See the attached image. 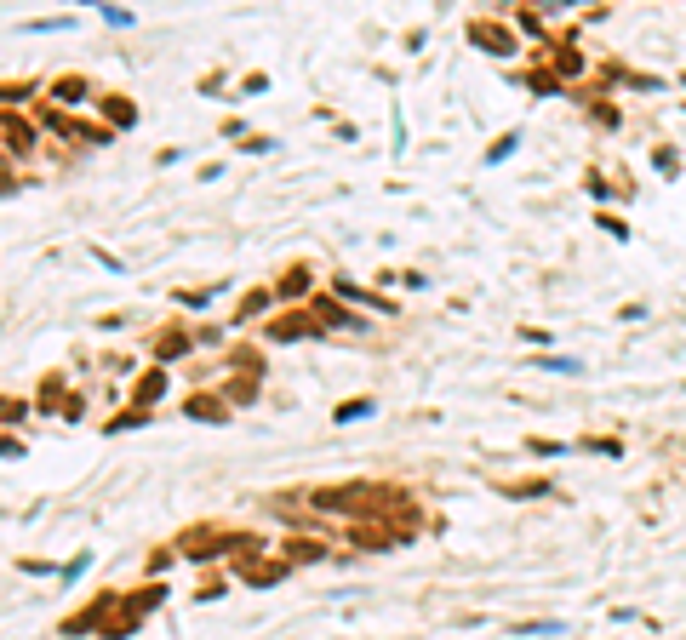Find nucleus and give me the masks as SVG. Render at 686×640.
I'll return each instance as SVG.
<instances>
[{"instance_id":"bb28decb","label":"nucleus","mask_w":686,"mask_h":640,"mask_svg":"<svg viewBox=\"0 0 686 640\" xmlns=\"http://www.w3.org/2000/svg\"><path fill=\"white\" fill-rule=\"evenodd\" d=\"M521 80L532 86V92H544V98L549 92H561V75H549V69H532V75H521Z\"/></svg>"},{"instance_id":"c85d7f7f","label":"nucleus","mask_w":686,"mask_h":640,"mask_svg":"<svg viewBox=\"0 0 686 640\" xmlns=\"http://www.w3.org/2000/svg\"><path fill=\"white\" fill-rule=\"evenodd\" d=\"M63 400H69V395H63V378L52 372V378L41 383V406H63Z\"/></svg>"},{"instance_id":"6e6552de","label":"nucleus","mask_w":686,"mask_h":640,"mask_svg":"<svg viewBox=\"0 0 686 640\" xmlns=\"http://www.w3.org/2000/svg\"><path fill=\"white\" fill-rule=\"evenodd\" d=\"M275 298H315V269H309V263H292V269H286L281 280H275Z\"/></svg>"},{"instance_id":"0eeeda50","label":"nucleus","mask_w":686,"mask_h":640,"mask_svg":"<svg viewBox=\"0 0 686 640\" xmlns=\"http://www.w3.org/2000/svg\"><path fill=\"white\" fill-rule=\"evenodd\" d=\"M349 543H355V549H401L406 532H389V526H366V520H355V526H349Z\"/></svg>"},{"instance_id":"ddd939ff","label":"nucleus","mask_w":686,"mask_h":640,"mask_svg":"<svg viewBox=\"0 0 686 640\" xmlns=\"http://www.w3.org/2000/svg\"><path fill=\"white\" fill-rule=\"evenodd\" d=\"M0 138H6V149H12V155H29V149H35V126H29V120L0 115Z\"/></svg>"},{"instance_id":"393cba45","label":"nucleus","mask_w":686,"mask_h":640,"mask_svg":"<svg viewBox=\"0 0 686 640\" xmlns=\"http://www.w3.org/2000/svg\"><path fill=\"white\" fill-rule=\"evenodd\" d=\"M555 69H561V75H578V69H584V52H578V46H555Z\"/></svg>"},{"instance_id":"4468645a","label":"nucleus","mask_w":686,"mask_h":640,"mask_svg":"<svg viewBox=\"0 0 686 640\" xmlns=\"http://www.w3.org/2000/svg\"><path fill=\"white\" fill-rule=\"evenodd\" d=\"M46 92H52V103H86L92 80H86V75H58L52 86H46Z\"/></svg>"},{"instance_id":"f03ea898","label":"nucleus","mask_w":686,"mask_h":640,"mask_svg":"<svg viewBox=\"0 0 686 640\" xmlns=\"http://www.w3.org/2000/svg\"><path fill=\"white\" fill-rule=\"evenodd\" d=\"M115 612H121V595H115V589H98V595L86 600L75 618H63V635H98Z\"/></svg>"},{"instance_id":"4c0bfd02","label":"nucleus","mask_w":686,"mask_h":640,"mask_svg":"<svg viewBox=\"0 0 686 640\" xmlns=\"http://www.w3.org/2000/svg\"><path fill=\"white\" fill-rule=\"evenodd\" d=\"M178 303H189V309H206V303H212V286H189V292H178Z\"/></svg>"},{"instance_id":"ea45409f","label":"nucleus","mask_w":686,"mask_h":640,"mask_svg":"<svg viewBox=\"0 0 686 640\" xmlns=\"http://www.w3.org/2000/svg\"><path fill=\"white\" fill-rule=\"evenodd\" d=\"M81 412H86V400H81V395H69V400H63V406H58V418H69V423L81 418Z\"/></svg>"},{"instance_id":"2f4dec72","label":"nucleus","mask_w":686,"mask_h":640,"mask_svg":"<svg viewBox=\"0 0 686 640\" xmlns=\"http://www.w3.org/2000/svg\"><path fill=\"white\" fill-rule=\"evenodd\" d=\"M29 418V400H0V423H23Z\"/></svg>"},{"instance_id":"473e14b6","label":"nucleus","mask_w":686,"mask_h":640,"mask_svg":"<svg viewBox=\"0 0 686 640\" xmlns=\"http://www.w3.org/2000/svg\"><path fill=\"white\" fill-rule=\"evenodd\" d=\"M172 560H178V549H172V543H166V549H155V555H149V578H161Z\"/></svg>"},{"instance_id":"b1692460","label":"nucleus","mask_w":686,"mask_h":640,"mask_svg":"<svg viewBox=\"0 0 686 640\" xmlns=\"http://www.w3.org/2000/svg\"><path fill=\"white\" fill-rule=\"evenodd\" d=\"M143 423H149V412H143V406H126V412H115L103 429H109V435H121V429H143Z\"/></svg>"},{"instance_id":"f8f14e48","label":"nucleus","mask_w":686,"mask_h":640,"mask_svg":"<svg viewBox=\"0 0 686 640\" xmlns=\"http://www.w3.org/2000/svg\"><path fill=\"white\" fill-rule=\"evenodd\" d=\"M326 555H332V549H326L321 538H292V543L281 549L286 566H315V560H326Z\"/></svg>"},{"instance_id":"5701e85b","label":"nucleus","mask_w":686,"mask_h":640,"mask_svg":"<svg viewBox=\"0 0 686 640\" xmlns=\"http://www.w3.org/2000/svg\"><path fill=\"white\" fill-rule=\"evenodd\" d=\"M229 360H235V372H246V378H258V372H263V355H258V349H246V343H235Z\"/></svg>"},{"instance_id":"7c9ffc66","label":"nucleus","mask_w":686,"mask_h":640,"mask_svg":"<svg viewBox=\"0 0 686 640\" xmlns=\"http://www.w3.org/2000/svg\"><path fill=\"white\" fill-rule=\"evenodd\" d=\"M589 452H601V458H618L624 452V440H612V435H595V440H584Z\"/></svg>"},{"instance_id":"412c9836","label":"nucleus","mask_w":686,"mask_h":640,"mask_svg":"<svg viewBox=\"0 0 686 640\" xmlns=\"http://www.w3.org/2000/svg\"><path fill=\"white\" fill-rule=\"evenodd\" d=\"M372 406H378V400H372V395L338 400V412H332V418H338V423H361V418H372Z\"/></svg>"},{"instance_id":"4be33fe9","label":"nucleus","mask_w":686,"mask_h":640,"mask_svg":"<svg viewBox=\"0 0 686 640\" xmlns=\"http://www.w3.org/2000/svg\"><path fill=\"white\" fill-rule=\"evenodd\" d=\"M35 92H41L35 80H6V86H0V109H18V103H29Z\"/></svg>"},{"instance_id":"20e7f679","label":"nucleus","mask_w":686,"mask_h":640,"mask_svg":"<svg viewBox=\"0 0 686 640\" xmlns=\"http://www.w3.org/2000/svg\"><path fill=\"white\" fill-rule=\"evenodd\" d=\"M286 572H292V566H286V560H263V549H246V555H235V578L252 583V589H275Z\"/></svg>"},{"instance_id":"a19ab883","label":"nucleus","mask_w":686,"mask_h":640,"mask_svg":"<svg viewBox=\"0 0 686 640\" xmlns=\"http://www.w3.org/2000/svg\"><path fill=\"white\" fill-rule=\"evenodd\" d=\"M538 366H544V372H578V360H555V355H544Z\"/></svg>"},{"instance_id":"9d476101","label":"nucleus","mask_w":686,"mask_h":640,"mask_svg":"<svg viewBox=\"0 0 686 640\" xmlns=\"http://www.w3.org/2000/svg\"><path fill=\"white\" fill-rule=\"evenodd\" d=\"M46 126L63 132V138H75V143H115L109 126H81V120H69V115H46Z\"/></svg>"},{"instance_id":"6ab92c4d","label":"nucleus","mask_w":686,"mask_h":640,"mask_svg":"<svg viewBox=\"0 0 686 640\" xmlns=\"http://www.w3.org/2000/svg\"><path fill=\"white\" fill-rule=\"evenodd\" d=\"M258 389H263V378H229L223 383V400H229V406H252V400H258Z\"/></svg>"},{"instance_id":"39448f33","label":"nucleus","mask_w":686,"mask_h":640,"mask_svg":"<svg viewBox=\"0 0 686 640\" xmlns=\"http://www.w3.org/2000/svg\"><path fill=\"white\" fill-rule=\"evenodd\" d=\"M309 315H315V326H321V332H332V326H343V332H361V326H366L355 309H343V298H309Z\"/></svg>"},{"instance_id":"423d86ee","label":"nucleus","mask_w":686,"mask_h":640,"mask_svg":"<svg viewBox=\"0 0 686 640\" xmlns=\"http://www.w3.org/2000/svg\"><path fill=\"white\" fill-rule=\"evenodd\" d=\"M469 40H475V46H486L492 58H515V35H509L504 23H492V18H475V23H469Z\"/></svg>"},{"instance_id":"37998d69","label":"nucleus","mask_w":686,"mask_h":640,"mask_svg":"<svg viewBox=\"0 0 686 640\" xmlns=\"http://www.w3.org/2000/svg\"><path fill=\"white\" fill-rule=\"evenodd\" d=\"M0 458H23V440H12V435H0Z\"/></svg>"},{"instance_id":"e433bc0d","label":"nucleus","mask_w":686,"mask_h":640,"mask_svg":"<svg viewBox=\"0 0 686 640\" xmlns=\"http://www.w3.org/2000/svg\"><path fill=\"white\" fill-rule=\"evenodd\" d=\"M86 566H92V555H75L69 566H58V578H63V583H75V578L86 572Z\"/></svg>"},{"instance_id":"58836bf2","label":"nucleus","mask_w":686,"mask_h":640,"mask_svg":"<svg viewBox=\"0 0 686 640\" xmlns=\"http://www.w3.org/2000/svg\"><path fill=\"white\" fill-rule=\"evenodd\" d=\"M595 223H601L606 235H618V240H629V223H624V218H612V212H601V218H595Z\"/></svg>"},{"instance_id":"a878e982","label":"nucleus","mask_w":686,"mask_h":640,"mask_svg":"<svg viewBox=\"0 0 686 640\" xmlns=\"http://www.w3.org/2000/svg\"><path fill=\"white\" fill-rule=\"evenodd\" d=\"M526 452H532V458H566L572 446H566V440H526Z\"/></svg>"},{"instance_id":"f257e3e1","label":"nucleus","mask_w":686,"mask_h":640,"mask_svg":"<svg viewBox=\"0 0 686 640\" xmlns=\"http://www.w3.org/2000/svg\"><path fill=\"white\" fill-rule=\"evenodd\" d=\"M172 549H178V560H218V555H246V549H258V538L229 532V526H189Z\"/></svg>"},{"instance_id":"dca6fc26","label":"nucleus","mask_w":686,"mask_h":640,"mask_svg":"<svg viewBox=\"0 0 686 640\" xmlns=\"http://www.w3.org/2000/svg\"><path fill=\"white\" fill-rule=\"evenodd\" d=\"M161 395H166V372L155 366V372H143V378H138V389H132V406H143V412H149Z\"/></svg>"},{"instance_id":"c756f323","label":"nucleus","mask_w":686,"mask_h":640,"mask_svg":"<svg viewBox=\"0 0 686 640\" xmlns=\"http://www.w3.org/2000/svg\"><path fill=\"white\" fill-rule=\"evenodd\" d=\"M515 143H521V132H504V138L486 149V160H509V155H515Z\"/></svg>"},{"instance_id":"79ce46f5","label":"nucleus","mask_w":686,"mask_h":640,"mask_svg":"<svg viewBox=\"0 0 686 640\" xmlns=\"http://www.w3.org/2000/svg\"><path fill=\"white\" fill-rule=\"evenodd\" d=\"M223 595V578H201V595H195V600H218Z\"/></svg>"},{"instance_id":"a211bd4d","label":"nucleus","mask_w":686,"mask_h":640,"mask_svg":"<svg viewBox=\"0 0 686 640\" xmlns=\"http://www.w3.org/2000/svg\"><path fill=\"white\" fill-rule=\"evenodd\" d=\"M166 600V583H143V589H132V595H126V606H132V612H138V618H149V612H155V606H161Z\"/></svg>"},{"instance_id":"7ed1b4c3","label":"nucleus","mask_w":686,"mask_h":640,"mask_svg":"<svg viewBox=\"0 0 686 640\" xmlns=\"http://www.w3.org/2000/svg\"><path fill=\"white\" fill-rule=\"evenodd\" d=\"M263 338L269 343H303V338H321V326L309 309H281V315L263 320Z\"/></svg>"},{"instance_id":"1a4fd4ad","label":"nucleus","mask_w":686,"mask_h":640,"mask_svg":"<svg viewBox=\"0 0 686 640\" xmlns=\"http://www.w3.org/2000/svg\"><path fill=\"white\" fill-rule=\"evenodd\" d=\"M189 349H195V332H183V326H161V332H155V360H183L189 355Z\"/></svg>"},{"instance_id":"9b49d317","label":"nucleus","mask_w":686,"mask_h":640,"mask_svg":"<svg viewBox=\"0 0 686 640\" xmlns=\"http://www.w3.org/2000/svg\"><path fill=\"white\" fill-rule=\"evenodd\" d=\"M183 412H189L195 423H229V400L223 395H189L183 400Z\"/></svg>"},{"instance_id":"cd10ccee","label":"nucleus","mask_w":686,"mask_h":640,"mask_svg":"<svg viewBox=\"0 0 686 640\" xmlns=\"http://www.w3.org/2000/svg\"><path fill=\"white\" fill-rule=\"evenodd\" d=\"M589 120H595V126H618L624 115H618V103H601V98H595V103H589Z\"/></svg>"},{"instance_id":"f3484780","label":"nucleus","mask_w":686,"mask_h":640,"mask_svg":"<svg viewBox=\"0 0 686 640\" xmlns=\"http://www.w3.org/2000/svg\"><path fill=\"white\" fill-rule=\"evenodd\" d=\"M103 120H109V126H121V132H132V126H138V109H132L121 92H109V98H103Z\"/></svg>"},{"instance_id":"f704fd0d","label":"nucleus","mask_w":686,"mask_h":640,"mask_svg":"<svg viewBox=\"0 0 686 640\" xmlns=\"http://www.w3.org/2000/svg\"><path fill=\"white\" fill-rule=\"evenodd\" d=\"M241 149H246V155H269V149H275V138H263V132H246Z\"/></svg>"},{"instance_id":"aec40b11","label":"nucleus","mask_w":686,"mask_h":640,"mask_svg":"<svg viewBox=\"0 0 686 640\" xmlns=\"http://www.w3.org/2000/svg\"><path fill=\"white\" fill-rule=\"evenodd\" d=\"M138 612H132V606H126V595H121V612H115V618H109V623H103V629H98V635L103 640H126V635H132V629H138Z\"/></svg>"},{"instance_id":"c9c22d12","label":"nucleus","mask_w":686,"mask_h":640,"mask_svg":"<svg viewBox=\"0 0 686 640\" xmlns=\"http://www.w3.org/2000/svg\"><path fill=\"white\" fill-rule=\"evenodd\" d=\"M515 23H521V35H544V12H515Z\"/></svg>"},{"instance_id":"2eb2a0df","label":"nucleus","mask_w":686,"mask_h":640,"mask_svg":"<svg viewBox=\"0 0 686 640\" xmlns=\"http://www.w3.org/2000/svg\"><path fill=\"white\" fill-rule=\"evenodd\" d=\"M269 298H275L269 286H252V292H246V298L235 303V326H252V320H258L263 309H269Z\"/></svg>"},{"instance_id":"72a5a7b5","label":"nucleus","mask_w":686,"mask_h":640,"mask_svg":"<svg viewBox=\"0 0 686 640\" xmlns=\"http://www.w3.org/2000/svg\"><path fill=\"white\" fill-rule=\"evenodd\" d=\"M504 492H509V498H538V492H544V480H509Z\"/></svg>"}]
</instances>
